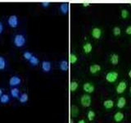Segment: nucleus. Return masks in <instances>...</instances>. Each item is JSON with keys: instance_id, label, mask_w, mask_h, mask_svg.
Here are the masks:
<instances>
[{"instance_id": "obj_8", "label": "nucleus", "mask_w": 131, "mask_h": 123, "mask_svg": "<svg viewBox=\"0 0 131 123\" xmlns=\"http://www.w3.org/2000/svg\"><path fill=\"white\" fill-rule=\"evenodd\" d=\"M10 96L11 98H15V99H18V98L20 94V88L19 87H12V88H10Z\"/></svg>"}, {"instance_id": "obj_34", "label": "nucleus", "mask_w": 131, "mask_h": 123, "mask_svg": "<svg viewBox=\"0 0 131 123\" xmlns=\"http://www.w3.org/2000/svg\"><path fill=\"white\" fill-rule=\"evenodd\" d=\"M82 5H83L84 7H88L90 5V3H82Z\"/></svg>"}, {"instance_id": "obj_25", "label": "nucleus", "mask_w": 131, "mask_h": 123, "mask_svg": "<svg viewBox=\"0 0 131 123\" xmlns=\"http://www.w3.org/2000/svg\"><path fill=\"white\" fill-rule=\"evenodd\" d=\"M78 87H79V83L76 81H71V84H70V89H71V92H75Z\"/></svg>"}, {"instance_id": "obj_14", "label": "nucleus", "mask_w": 131, "mask_h": 123, "mask_svg": "<svg viewBox=\"0 0 131 123\" xmlns=\"http://www.w3.org/2000/svg\"><path fill=\"white\" fill-rule=\"evenodd\" d=\"M29 63H30V65L31 66V67H38V66L40 64V60L39 58V57L34 54L31 58L29 60Z\"/></svg>"}, {"instance_id": "obj_35", "label": "nucleus", "mask_w": 131, "mask_h": 123, "mask_svg": "<svg viewBox=\"0 0 131 123\" xmlns=\"http://www.w3.org/2000/svg\"><path fill=\"white\" fill-rule=\"evenodd\" d=\"M78 123H86V121L84 120V119H81V120H80L79 121H78Z\"/></svg>"}, {"instance_id": "obj_32", "label": "nucleus", "mask_w": 131, "mask_h": 123, "mask_svg": "<svg viewBox=\"0 0 131 123\" xmlns=\"http://www.w3.org/2000/svg\"><path fill=\"white\" fill-rule=\"evenodd\" d=\"M125 33L127 35H131V26H127L125 29Z\"/></svg>"}, {"instance_id": "obj_1", "label": "nucleus", "mask_w": 131, "mask_h": 123, "mask_svg": "<svg viewBox=\"0 0 131 123\" xmlns=\"http://www.w3.org/2000/svg\"><path fill=\"white\" fill-rule=\"evenodd\" d=\"M27 39L26 36L22 33H16L12 37V44L17 48H21L26 45Z\"/></svg>"}, {"instance_id": "obj_17", "label": "nucleus", "mask_w": 131, "mask_h": 123, "mask_svg": "<svg viewBox=\"0 0 131 123\" xmlns=\"http://www.w3.org/2000/svg\"><path fill=\"white\" fill-rule=\"evenodd\" d=\"M124 117H125L124 113L121 112H117L114 114L113 119L116 122H121L123 120H124Z\"/></svg>"}, {"instance_id": "obj_28", "label": "nucleus", "mask_w": 131, "mask_h": 123, "mask_svg": "<svg viewBox=\"0 0 131 123\" xmlns=\"http://www.w3.org/2000/svg\"><path fill=\"white\" fill-rule=\"evenodd\" d=\"M112 33H113L114 36H119V35H121V28L119 27V26H115L113 28V30H112Z\"/></svg>"}, {"instance_id": "obj_30", "label": "nucleus", "mask_w": 131, "mask_h": 123, "mask_svg": "<svg viewBox=\"0 0 131 123\" xmlns=\"http://www.w3.org/2000/svg\"><path fill=\"white\" fill-rule=\"evenodd\" d=\"M4 31V25L3 23L0 20V35H1Z\"/></svg>"}, {"instance_id": "obj_37", "label": "nucleus", "mask_w": 131, "mask_h": 123, "mask_svg": "<svg viewBox=\"0 0 131 123\" xmlns=\"http://www.w3.org/2000/svg\"><path fill=\"white\" fill-rule=\"evenodd\" d=\"M70 122H71V123H74V121L72 120V119H71V120H70Z\"/></svg>"}, {"instance_id": "obj_5", "label": "nucleus", "mask_w": 131, "mask_h": 123, "mask_svg": "<svg viewBox=\"0 0 131 123\" xmlns=\"http://www.w3.org/2000/svg\"><path fill=\"white\" fill-rule=\"evenodd\" d=\"M41 70L43 73H49L51 72L52 68V63L48 60H43L41 61Z\"/></svg>"}, {"instance_id": "obj_6", "label": "nucleus", "mask_w": 131, "mask_h": 123, "mask_svg": "<svg viewBox=\"0 0 131 123\" xmlns=\"http://www.w3.org/2000/svg\"><path fill=\"white\" fill-rule=\"evenodd\" d=\"M119 74L116 71H109L108 73H106V80L109 82V83H115L117 79H118Z\"/></svg>"}, {"instance_id": "obj_29", "label": "nucleus", "mask_w": 131, "mask_h": 123, "mask_svg": "<svg viewBox=\"0 0 131 123\" xmlns=\"http://www.w3.org/2000/svg\"><path fill=\"white\" fill-rule=\"evenodd\" d=\"M129 12L127 11L126 9H122L121 11V17L123 19H126L129 16Z\"/></svg>"}, {"instance_id": "obj_11", "label": "nucleus", "mask_w": 131, "mask_h": 123, "mask_svg": "<svg viewBox=\"0 0 131 123\" xmlns=\"http://www.w3.org/2000/svg\"><path fill=\"white\" fill-rule=\"evenodd\" d=\"M127 88V84H126V82L125 81H121L120 83H119L116 86V91L118 94H123L125 91V89Z\"/></svg>"}, {"instance_id": "obj_20", "label": "nucleus", "mask_w": 131, "mask_h": 123, "mask_svg": "<svg viewBox=\"0 0 131 123\" xmlns=\"http://www.w3.org/2000/svg\"><path fill=\"white\" fill-rule=\"evenodd\" d=\"M83 50H84V52L86 53V54L90 53L92 52V50H93V45L90 43H89V42L85 43L83 45Z\"/></svg>"}, {"instance_id": "obj_16", "label": "nucleus", "mask_w": 131, "mask_h": 123, "mask_svg": "<svg viewBox=\"0 0 131 123\" xmlns=\"http://www.w3.org/2000/svg\"><path fill=\"white\" fill-rule=\"evenodd\" d=\"M101 66L98 64H92L89 67V71L91 74H97L101 71Z\"/></svg>"}, {"instance_id": "obj_23", "label": "nucleus", "mask_w": 131, "mask_h": 123, "mask_svg": "<svg viewBox=\"0 0 131 123\" xmlns=\"http://www.w3.org/2000/svg\"><path fill=\"white\" fill-rule=\"evenodd\" d=\"M33 55H34V53H33L30 50H26V51H24L23 53H22V57H23V58L29 61V60H30L31 57H33Z\"/></svg>"}, {"instance_id": "obj_39", "label": "nucleus", "mask_w": 131, "mask_h": 123, "mask_svg": "<svg viewBox=\"0 0 131 123\" xmlns=\"http://www.w3.org/2000/svg\"><path fill=\"white\" fill-rule=\"evenodd\" d=\"M129 4H130V6H131V3H129Z\"/></svg>"}, {"instance_id": "obj_22", "label": "nucleus", "mask_w": 131, "mask_h": 123, "mask_svg": "<svg viewBox=\"0 0 131 123\" xmlns=\"http://www.w3.org/2000/svg\"><path fill=\"white\" fill-rule=\"evenodd\" d=\"M59 9H60V12L62 14H67L68 12V10H69V5L67 3H63L60 4Z\"/></svg>"}, {"instance_id": "obj_38", "label": "nucleus", "mask_w": 131, "mask_h": 123, "mask_svg": "<svg viewBox=\"0 0 131 123\" xmlns=\"http://www.w3.org/2000/svg\"><path fill=\"white\" fill-rule=\"evenodd\" d=\"M129 92H130V94H131V86H130V88H129Z\"/></svg>"}, {"instance_id": "obj_15", "label": "nucleus", "mask_w": 131, "mask_h": 123, "mask_svg": "<svg viewBox=\"0 0 131 123\" xmlns=\"http://www.w3.org/2000/svg\"><path fill=\"white\" fill-rule=\"evenodd\" d=\"M58 67L59 69L61 70V71H67L68 68H69V64H68V61L67 60H61L59 61V64H58Z\"/></svg>"}, {"instance_id": "obj_36", "label": "nucleus", "mask_w": 131, "mask_h": 123, "mask_svg": "<svg viewBox=\"0 0 131 123\" xmlns=\"http://www.w3.org/2000/svg\"><path fill=\"white\" fill-rule=\"evenodd\" d=\"M128 75H129V76L131 78V69L129 70V73H128Z\"/></svg>"}, {"instance_id": "obj_9", "label": "nucleus", "mask_w": 131, "mask_h": 123, "mask_svg": "<svg viewBox=\"0 0 131 123\" xmlns=\"http://www.w3.org/2000/svg\"><path fill=\"white\" fill-rule=\"evenodd\" d=\"M29 99H30V97H29V94L26 92L20 93V96L18 98V101L20 104H26L29 102Z\"/></svg>"}, {"instance_id": "obj_10", "label": "nucleus", "mask_w": 131, "mask_h": 123, "mask_svg": "<svg viewBox=\"0 0 131 123\" xmlns=\"http://www.w3.org/2000/svg\"><path fill=\"white\" fill-rule=\"evenodd\" d=\"M83 89L84 90V92L86 94H92L93 93L94 89H95V86H94L92 83H89V82H86L83 85Z\"/></svg>"}, {"instance_id": "obj_4", "label": "nucleus", "mask_w": 131, "mask_h": 123, "mask_svg": "<svg viewBox=\"0 0 131 123\" xmlns=\"http://www.w3.org/2000/svg\"><path fill=\"white\" fill-rule=\"evenodd\" d=\"M80 104L84 108H89L92 104V98L91 96L89 94H84L80 97Z\"/></svg>"}, {"instance_id": "obj_7", "label": "nucleus", "mask_w": 131, "mask_h": 123, "mask_svg": "<svg viewBox=\"0 0 131 123\" xmlns=\"http://www.w3.org/2000/svg\"><path fill=\"white\" fill-rule=\"evenodd\" d=\"M8 67V61L3 55H0V71H6Z\"/></svg>"}, {"instance_id": "obj_13", "label": "nucleus", "mask_w": 131, "mask_h": 123, "mask_svg": "<svg viewBox=\"0 0 131 123\" xmlns=\"http://www.w3.org/2000/svg\"><path fill=\"white\" fill-rule=\"evenodd\" d=\"M11 102V96L10 94H8L7 93H4L3 95L0 97V104L6 105L8 104Z\"/></svg>"}, {"instance_id": "obj_27", "label": "nucleus", "mask_w": 131, "mask_h": 123, "mask_svg": "<svg viewBox=\"0 0 131 123\" xmlns=\"http://www.w3.org/2000/svg\"><path fill=\"white\" fill-rule=\"evenodd\" d=\"M95 117H96V114H95V112H93V111L90 110V111H89V112H87V118H88V120L89 121H93L94 118H95Z\"/></svg>"}, {"instance_id": "obj_33", "label": "nucleus", "mask_w": 131, "mask_h": 123, "mask_svg": "<svg viewBox=\"0 0 131 123\" xmlns=\"http://www.w3.org/2000/svg\"><path fill=\"white\" fill-rule=\"evenodd\" d=\"M4 93H5V92H4V89L0 86V97H1Z\"/></svg>"}, {"instance_id": "obj_2", "label": "nucleus", "mask_w": 131, "mask_h": 123, "mask_svg": "<svg viewBox=\"0 0 131 123\" xmlns=\"http://www.w3.org/2000/svg\"><path fill=\"white\" fill-rule=\"evenodd\" d=\"M7 24L8 26L12 28V29L17 28L20 25V19L18 17V16L16 15V14L10 15L7 18Z\"/></svg>"}, {"instance_id": "obj_19", "label": "nucleus", "mask_w": 131, "mask_h": 123, "mask_svg": "<svg viewBox=\"0 0 131 123\" xmlns=\"http://www.w3.org/2000/svg\"><path fill=\"white\" fill-rule=\"evenodd\" d=\"M80 113L79 108L75 105H71V116L72 117H77Z\"/></svg>"}, {"instance_id": "obj_24", "label": "nucleus", "mask_w": 131, "mask_h": 123, "mask_svg": "<svg viewBox=\"0 0 131 123\" xmlns=\"http://www.w3.org/2000/svg\"><path fill=\"white\" fill-rule=\"evenodd\" d=\"M110 61L112 65H117L119 63V56L118 54L116 53H113V54L111 55L110 57Z\"/></svg>"}, {"instance_id": "obj_18", "label": "nucleus", "mask_w": 131, "mask_h": 123, "mask_svg": "<svg viewBox=\"0 0 131 123\" xmlns=\"http://www.w3.org/2000/svg\"><path fill=\"white\" fill-rule=\"evenodd\" d=\"M126 105V99L124 98V97H120L118 98V100L116 102V106L118 108L120 109H122L124 108Z\"/></svg>"}, {"instance_id": "obj_26", "label": "nucleus", "mask_w": 131, "mask_h": 123, "mask_svg": "<svg viewBox=\"0 0 131 123\" xmlns=\"http://www.w3.org/2000/svg\"><path fill=\"white\" fill-rule=\"evenodd\" d=\"M69 59H70V63L71 64H75L78 61V57L75 53H71V54L69 55Z\"/></svg>"}, {"instance_id": "obj_12", "label": "nucleus", "mask_w": 131, "mask_h": 123, "mask_svg": "<svg viewBox=\"0 0 131 123\" xmlns=\"http://www.w3.org/2000/svg\"><path fill=\"white\" fill-rule=\"evenodd\" d=\"M102 30L99 27H93L92 29V31H91V35L93 39H99L102 36Z\"/></svg>"}, {"instance_id": "obj_3", "label": "nucleus", "mask_w": 131, "mask_h": 123, "mask_svg": "<svg viewBox=\"0 0 131 123\" xmlns=\"http://www.w3.org/2000/svg\"><path fill=\"white\" fill-rule=\"evenodd\" d=\"M22 84V79L19 75H12L9 80H8V85L10 88L12 87H19Z\"/></svg>"}, {"instance_id": "obj_31", "label": "nucleus", "mask_w": 131, "mask_h": 123, "mask_svg": "<svg viewBox=\"0 0 131 123\" xmlns=\"http://www.w3.org/2000/svg\"><path fill=\"white\" fill-rule=\"evenodd\" d=\"M40 4L43 7H48L49 5H50V3L49 2H42Z\"/></svg>"}, {"instance_id": "obj_21", "label": "nucleus", "mask_w": 131, "mask_h": 123, "mask_svg": "<svg viewBox=\"0 0 131 123\" xmlns=\"http://www.w3.org/2000/svg\"><path fill=\"white\" fill-rule=\"evenodd\" d=\"M103 107L106 109H112L114 107V101L112 99H106L103 102Z\"/></svg>"}]
</instances>
